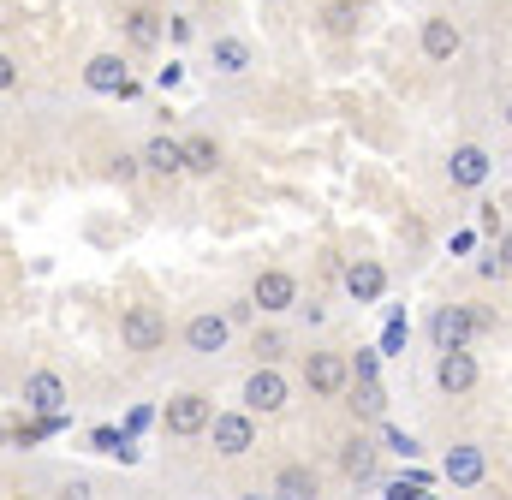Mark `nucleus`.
<instances>
[{
    "instance_id": "bb28decb",
    "label": "nucleus",
    "mask_w": 512,
    "mask_h": 500,
    "mask_svg": "<svg viewBox=\"0 0 512 500\" xmlns=\"http://www.w3.org/2000/svg\"><path fill=\"white\" fill-rule=\"evenodd\" d=\"M280 352H286V346H280V334H256V358H262V364H274Z\"/></svg>"
},
{
    "instance_id": "ddd939ff",
    "label": "nucleus",
    "mask_w": 512,
    "mask_h": 500,
    "mask_svg": "<svg viewBox=\"0 0 512 500\" xmlns=\"http://www.w3.org/2000/svg\"><path fill=\"white\" fill-rule=\"evenodd\" d=\"M84 84H90L96 96H120L131 78H126V66H120V54H96V60L84 66Z\"/></svg>"
},
{
    "instance_id": "9d476101",
    "label": "nucleus",
    "mask_w": 512,
    "mask_h": 500,
    "mask_svg": "<svg viewBox=\"0 0 512 500\" xmlns=\"http://www.w3.org/2000/svg\"><path fill=\"white\" fill-rule=\"evenodd\" d=\"M24 405H30V411H66V381L54 370L24 375Z\"/></svg>"
},
{
    "instance_id": "4be33fe9",
    "label": "nucleus",
    "mask_w": 512,
    "mask_h": 500,
    "mask_svg": "<svg viewBox=\"0 0 512 500\" xmlns=\"http://www.w3.org/2000/svg\"><path fill=\"white\" fill-rule=\"evenodd\" d=\"M185 167H191V173H215V167H221L215 137H191V143H185Z\"/></svg>"
},
{
    "instance_id": "2eb2a0df",
    "label": "nucleus",
    "mask_w": 512,
    "mask_h": 500,
    "mask_svg": "<svg viewBox=\"0 0 512 500\" xmlns=\"http://www.w3.org/2000/svg\"><path fill=\"white\" fill-rule=\"evenodd\" d=\"M459 42H465V36H459L453 18H429V24H423V54H429V60H453Z\"/></svg>"
},
{
    "instance_id": "1a4fd4ad",
    "label": "nucleus",
    "mask_w": 512,
    "mask_h": 500,
    "mask_svg": "<svg viewBox=\"0 0 512 500\" xmlns=\"http://www.w3.org/2000/svg\"><path fill=\"white\" fill-rule=\"evenodd\" d=\"M435 381H441V393H471V387H477V358H471L465 346H459V352H441Z\"/></svg>"
},
{
    "instance_id": "393cba45",
    "label": "nucleus",
    "mask_w": 512,
    "mask_h": 500,
    "mask_svg": "<svg viewBox=\"0 0 512 500\" xmlns=\"http://www.w3.org/2000/svg\"><path fill=\"white\" fill-rule=\"evenodd\" d=\"M382 447L387 453H399V459H417V435H405V429H387Z\"/></svg>"
},
{
    "instance_id": "c756f323",
    "label": "nucleus",
    "mask_w": 512,
    "mask_h": 500,
    "mask_svg": "<svg viewBox=\"0 0 512 500\" xmlns=\"http://www.w3.org/2000/svg\"><path fill=\"white\" fill-rule=\"evenodd\" d=\"M501 256H507V268H512V233H507V239H501Z\"/></svg>"
},
{
    "instance_id": "a878e982",
    "label": "nucleus",
    "mask_w": 512,
    "mask_h": 500,
    "mask_svg": "<svg viewBox=\"0 0 512 500\" xmlns=\"http://www.w3.org/2000/svg\"><path fill=\"white\" fill-rule=\"evenodd\" d=\"M405 340H411V322H405V316H393V322H387V334H382V352H405Z\"/></svg>"
},
{
    "instance_id": "f257e3e1",
    "label": "nucleus",
    "mask_w": 512,
    "mask_h": 500,
    "mask_svg": "<svg viewBox=\"0 0 512 500\" xmlns=\"http://www.w3.org/2000/svg\"><path fill=\"white\" fill-rule=\"evenodd\" d=\"M471 334H483L477 304H441V310L429 316V340H435V352H459V346H471Z\"/></svg>"
},
{
    "instance_id": "a211bd4d",
    "label": "nucleus",
    "mask_w": 512,
    "mask_h": 500,
    "mask_svg": "<svg viewBox=\"0 0 512 500\" xmlns=\"http://www.w3.org/2000/svg\"><path fill=\"white\" fill-rule=\"evenodd\" d=\"M143 161H149L155 173H167V179H173V173H191V167H185V143H173V137H155V143L143 149Z\"/></svg>"
},
{
    "instance_id": "f8f14e48",
    "label": "nucleus",
    "mask_w": 512,
    "mask_h": 500,
    "mask_svg": "<svg viewBox=\"0 0 512 500\" xmlns=\"http://www.w3.org/2000/svg\"><path fill=\"white\" fill-rule=\"evenodd\" d=\"M483 471H489V465H483V453H477V447H453V453H447V465H441V477H447L453 489H477V483H483Z\"/></svg>"
},
{
    "instance_id": "6ab92c4d",
    "label": "nucleus",
    "mask_w": 512,
    "mask_h": 500,
    "mask_svg": "<svg viewBox=\"0 0 512 500\" xmlns=\"http://www.w3.org/2000/svg\"><path fill=\"white\" fill-rule=\"evenodd\" d=\"M274 495H286V500L316 495V471H310V465H286V471L274 477Z\"/></svg>"
},
{
    "instance_id": "2f4dec72",
    "label": "nucleus",
    "mask_w": 512,
    "mask_h": 500,
    "mask_svg": "<svg viewBox=\"0 0 512 500\" xmlns=\"http://www.w3.org/2000/svg\"><path fill=\"white\" fill-rule=\"evenodd\" d=\"M358 6H364V0H358Z\"/></svg>"
},
{
    "instance_id": "b1692460",
    "label": "nucleus",
    "mask_w": 512,
    "mask_h": 500,
    "mask_svg": "<svg viewBox=\"0 0 512 500\" xmlns=\"http://www.w3.org/2000/svg\"><path fill=\"white\" fill-rule=\"evenodd\" d=\"M322 18H328V30H334V36H352V30H358V0H334Z\"/></svg>"
},
{
    "instance_id": "412c9836",
    "label": "nucleus",
    "mask_w": 512,
    "mask_h": 500,
    "mask_svg": "<svg viewBox=\"0 0 512 500\" xmlns=\"http://www.w3.org/2000/svg\"><path fill=\"white\" fill-rule=\"evenodd\" d=\"M215 66H221V72H245V66H251V42L221 36V42H215Z\"/></svg>"
},
{
    "instance_id": "f03ea898",
    "label": "nucleus",
    "mask_w": 512,
    "mask_h": 500,
    "mask_svg": "<svg viewBox=\"0 0 512 500\" xmlns=\"http://www.w3.org/2000/svg\"><path fill=\"white\" fill-rule=\"evenodd\" d=\"M161 423H167V435H203L215 423V405L203 393H173L167 411H161Z\"/></svg>"
},
{
    "instance_id": "0eeeda50",
    "label": "nucleus",
    "mask_w": 512,
    "mask_h": 500,
    "mask_svg": "<svg viewBox=\"0 0 512 500\" xmlns=\"http://www.w3.org/2000/svg\"><path fill=\"white\" fill-rule=\"evenodd\" d=\"M251 298L262 310H292V304H298V280H292L286 268H262L256 286H251Z\"/></svg>"
},
{
    "instance_id": "9b49d317",
    "label": "nucleus",
    "mask_w": 512,
    "mask_h": 500,
    "mask_svg": "<svg viewBox=\"0 0 512 500\" xmlns=\"http://www.w3.org/2000/svg\"><path fill=\"white\" fill-rule=\"evenodd\" d=\"M447 173H453V185H459V191H477V185L489 179V149H477V143H465V149H453V161H447Z\"/></svg>"
},
{
    "instance_id": "f3484780",
    "label": "nucleus",
    "mask_w": 512,
    "mask_h": 500,
    "mask_svg": "<svg viewBox=\"0 0 512 500\" xmlns=\"http://www.w3.org/2000/svg\"><path fill=\"white\" fill-rule=\"evenodd\" d=\"M358 417H382L387 411V387L376 381V375H352V399H346Z\"/></svg>"
},
{
    "instance_id": "20e7f679",
    "label": "nucleus",
    "mask_w": 512,
    "mask_h": 500,
    "mask_svg": "<svg viewBox=\"0 0 512 500\" xmlns=\"http://www.w3.org/2000/svg\"><path fill=\"white\" fill-rule=\"evenodd\" d=\"M304 387L322 393V399H334V393L352 387V364H346L340 352H310V358H304Z\"/></svg>"
},
{
    "instance_id": "7c9ffc66",
    "label": "nucleus",
    "mask_w": 512,
    "mask_h": 500,
    "mask_svg": "<svg viewBox=\"0 0 512 500\" xmlns=\"http://www.w3.org/2000/svg\"><path fill=\"white\" fill-rule=\"evenodd\" d=\"M507 125H512V102H507Z\"/></svg>"
},
{
    "instance_id": "4468645a",
    "label": "nucleus",
    "mask_w": 512,
    "mask_h": 500,
    "mask_svg": "<svg viewBox=\"0 0 512 500\" xmlns=\"http://www.w3.org/2000/svg\"><path fill=\"white\" fill-rule=\"evenodd\" d=\"M346 292H352L358 304H376V298L387 292L382 262H352V268H346Z\"/></svg>"
},
{
    "instance_id": "6e6552de",
    "label": "nucleus",
    "mask_w": 512,
    "mask_h": 500,
    "mask_svg": "<svg viewBox=\"0 0 512 500\" xmlns=\"http://www.w3.org/2000/svg\"><path fill=\"white\" fill-rule=\"evenodd\" d=\"M245 405L262 411V417H268V411H280V405H286V375L274 370V364H262V370L245 381Z\"/></svg>"
},
{
    "instance_id": "5701e85b",
    "label": "nucleus",
    "mask_w": 512,
    "mask_h": 500,
    "mask_svg": "<svg viewBox=\"0 0 512 500\" xmlns=\"http://www.w3.org/2000/svg\"><path fill=\"white\" fill-rule=\"evenodd\" d=\"M90 447L96 453H114V459H131V429H96Z\"/></svg>"
},
{
    "instance_id": "423d86ee",
    "label": "nucleus",
    "mask_w": 512,
    "mask_h": 500,
    "mask_svg": "<svg viewBox=\"0 0 512 500\" xmlns=\"http://www.w3.org/2000/svg\"><path fill=\"white\" fill-rule=\"evenodd\" d=\"M227 334H233V316H191V322H185V346H191L197 358H215V352L227 346Z\"/></svg>"
},
{
    "instance_id": "39448f33",
    "label": "nucleus",
    "mask_w": 512,
    "mask_h": 500,
    "mask_svg": "<svg viewBox=\"0 0 512 500\" xmlns=\"http://www.w3.org/2000/svg\"><path fill=\"white\" fill-rule=\"evenodd\" d=\"M215 447L227 453V459H239V453H251V441H256V429H251V405L245 411H215Z\"/></svg>"
},
{
    "instance_id": "cd10ccee",
    "label": "nucleus",
    "mask_w": 512,
    "mask_h": 500,
    "mask_svg": "<svg viewBox=\"0 0 512 500\" xmlns=\"http://www.w3.org/2000/svg\"><path fill=\"white\" fill-rule=\"evenodd\" d=\"M382 370V352H358V358H352V375H376Z\"/></svg>"
},
{
    "instance_id": "aec40b11",
    "label": "nucleus",
    "mask_w": 512,
    "mask_h": 500,
    "mask_svg": "<svg viewBox=\"0 0 512 500\" xmlns=\"http://www.w3.org/2000/svg\"><path fill=\"white\" fill-rule=\"evenodd\" d=\"M126 36L137 42V48H155V42H161V18H155L149 6H137V12L126 18Z\"/></svg>"
},
{
    "instance_id": "dca6fc26",
    "label": "nucleus",
    "mask_w": 512,
    "mask_h": 500,
    "mask_svg": "<svg viewBox=\"0 0 512 500\" xmlns=\"http://www.w3.org/2000/svg\"><path fill=\"white\" fill-rule=\"evenodd\" d=\"M376 453H382L376 441H364V435H352V441L340 447V471H346L352 483H364V477H376Z\"/></svg>"
},
{
    "instance_id": "c85d7f7f",
    "label": "nucleus",
    "mask_w": 512,
    "mask_h": 500,
    "mask_svg": "<svg viewBox=\"0 0 512 500\" xmlns=\"http://www.w3.org/2000/svg\"><path fill=\"white\" fill-rule=\"evenodd\" d=\"M114 179H137V155H120L114 161Z\"/></svg>"
},
{
    "instance_id": "7ed1b4c3",
    "label": "nucleus",
    "mask_w": 512,
    "mask_h": 500,
    "mask_svg": "<svg viewBox=\"0 0 512 500\" xmlns=\"http://www.w3.org/2000/svg\"><path fill=\"white\" fill-rule=\"evenodd\" d=\"M120 340H126V352H155L167 340V316L155 304H131L126 322H120Z\"/></svg>"
}]
</instances>
